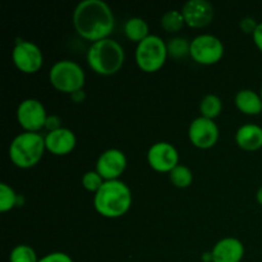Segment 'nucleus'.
<instances>
[{
	"label": "nucleus",
	"mask_w": 262,
	"mask_h": 262,
	"mask_svg": "<svg viewBox=\"0 0 262 262\" xmlns=\"http://www.w3.org/2000/svg\"><path fill=\"white\" fill-rule=\"evenodd\" d=\"M46 151L45 137L40 133L23 132L13 138L9 159L17 168L30 169L37 165Z\"/></svg>",
	"instance_id": "obj_4"
},
{
	"label": "nucleus",
	"mask_w": 262,
	"mask_h": 262,
	"mask_svg": "<svg viewBox=\"0 0 262 262\" xmlns=\"http://www.w3.org/2000/svg\"><path fill=\"white\" fill-rule=\"evenodd\" d=\"M147 163L158 173H170L179 165V154L174 145L169 142H156L148 148Z\"/></svg>",
	"instance_id": "obj_11"
},
{
	"label": "nucleus",
	"mask_w": 262,
	"mask_h": 262,
	"mask_svg": "<svg viewBox=\"0 0 262 262\" xmlns=\"http://www.w3.org/2000/svg\"><path fill=\"white\" fill-rule=\"evenodd\" d=\"M168 45V53L169 56L174 59H182L184 56L189 55V50H191V42H188L187 38L183 37H174L166 42Z\"/></svg>",
	"instance_id": "obj_24"
},
{
	"label": "nucleus",
	"mask_w": 262,
	"mask_h": 262,
	"mask_svg": "<svg viewBox=\"0 0 262 262\" xmlns=\"http://www.w3.org/2000/svg\"><path fill=\"white\" fill-rule=\"evenodd\" d=\"M12 60L19 72L25 74H35L42 68L43 55L35 42L18 40L12 51Z\"/></svg>",
	"instance_id": "obj_8"
},
{
	"label": "nucleus",
	"mask_w": 262,
	"mask_h": 262,
	"mask_svg": "<svg viewBox=\"0 0 262 262\" xmlns=\"http://www.w3.org/2000/svg\"><path fill=\"white\" fill-rule=\"evenodd\" d=\"M38 262H73V260L66 252H51L41 257Z\"/></svg>",
	"instance_id": "obj_26"
},
{
	"label": "nucleus",
	"mask_w": 262,
	"mask_h": 262,
	"mask_svg": "<svg viewBox=\"0 0 262 262\" xmlns=\"http://www.w3.org/2000/svg\"><path fill=\"white\" fill-rule=\"evenodd\" d=\"M202 261L204 262H212V253H211V251H210V252H205V253H202Z\"/></svg>",
	"instance_id": "obj_31"
},
{
	"label": "nucleus",
	"mask_w": 262,
	"mask_h": 262,
	"mask_svg": "<svg viewBox=\"0 0 262 262\" xmlns=\"http://www.w3.org/2000/svg\"><path fill=\"white\" fill-rule=\"evenodd\" d=\"M148 31H150V28H148L147 22L140 17L129 18L124 25L125 37L136 43H140L141 41L147 38L150 36Z\"/></svg>",
	"instance_id": "obj_18"
},
{
	"label": "nucleus",
	"mask_w": 262,
	"mask_h": 262,
	"mask_svg": "<svg viewBox=\"0 0 262 262\" xmlns=\"http://www.w3.org/2000/svg\"><path fill=\"white\" fill-rule=\"evenodd\" d=\"M256 200H257L258 204L262 206V186L257 189V192H256Z\"/></svg>",
	"instance_id": "obj_32"
},
{
	"label": "nucleus",
	"mask_w": 262,
	"mask_h": 262,
	"mask_svg": "<svg viewBox=\"0 0 262 262\" xmlns=\"http://www.w3.org/2000/svg\"><path fill=\"white\" fill-rule=\"evenodd\" d=\"M235 107L246 115H258L262 113V100L260 94L250 89L241 90L234 97Z\"/></svg>",
	"instance_id": "obj_17"
},
{
	"label": "nucleus",
	"mask_w": 262,
	"mask_h": 262,
	"mask_svg": "<svg viewBox=\"0 0 262 262\" xmlns=\"http://www.w3.org/2000/svg\"><path fill=\"white\" fill-rule=\"evenodd\" d=\"M133 196L129 187L123 181H105L101 188L94 194L96 212L107 219H118L129 211Z\"/></svg>",
	"instance_id": "obj_2"
},
{
	"label": "nucleus",
	"mask_w": 262,
	"mask_h": 262,
	"mask_svg": "<svg viewBox=\"0 0 262 262\" xmlns=\"http://www.w3.org/2000/svg\"><path fill=\"white\" fill-rule=\"evenodd\" d=\"M35 250L28 245H18L10 251L9 262H38Z\"/></svg>",
	"instance_id": "obj_23"
},
{
	"label": "nucleus",
	"mask_w": 262,
	"mask_h": 262,
	"mask_svg": "<svg viewBox=\"0 0 262 262\" xmlns=\"http://www.w3.org/2000/svg\"><path fill=\"white\" fill-rule=\"evenodd\" d=\"M186 25L191 28H204L212 22L214 7L207 0H188L182 7Z\"/></svg>",
	"instance_id": "obj_13"
},
{
	"label": "nucleus",
	"mask_w": 262,
	"mask_h": 262,
	"mask_svg": "<svg viewBox=\"0 0 262 262\" xmlns=\"http://www.w3.org/2000/svg\"><path fill=\"white\" fill-rule=\"evenodd\" d=\"M245 246L239 239L227 237L212 247V262H241L245 257Z\"/></svg>",
	"instance_id": "obj_15"
},
{
	"label": "nucleus",
	"mask_w": 262,
	"mask_h": 262,
	"mask_svg": "<svg viewBox=\"0 0 262 262\" xmlns=\"http://www.w3.org/2000/svg\"><path fill=\"white\" fill-rule=\"evenodd\" d=\"M18 124L25 132L38 133L45 128L48 113L42 102L37 99H26L19 102L17 107Z\"/></svg>",
	"instance_id": "obj_9"
},
{
	"label": "nucleus",
	"mask_w": 262,
	"mask_h": 262,
	"mask_svg": "<svg viewBox=\"0 0 262 262\" xmlns=\"http://www.w3.org/2000/svg\"><path fill=\"white\" fill-rule=\"evenodd\" d=\"M49 81L56 91L72 95L79 90H83L86 74L78 63L64 59L56 61L51 67L49 72Z\"/></svg>",
	"instance_id": "obj_5"
},
{
	"label": "nucleus",
	"mask_w": 262,
	"mask_h": 262,
	"mask_svg": "<svg viewBox=\"0 0 262 262\" xmlns=\"http://www.w3.org/2000/svg\"><path fill=\"white\" fill-rule=\"evenodd\" d=\"M257 26H258V23L256 22L255 18H252V17L242 18V20H241V23H239V27H241V30H242V32L248 33V35H253V32L256 31Z\"/></svg>",
	"instance_id": "obj_27"
},
{
	"label": "nucleus",
	"mask_w": 262,
	"mask_h": 262,
	"mask_svg": "<svg viewBox=\"0 0 262 262\" xmlns=\"http://www.w3.org/2000/svg\"><path fill=\"white\" fill-rule=\"evenodd\" d=\"M61 128V119L58 115H49L48 119H46L45 129L48 132H54V130Z\"/></svg>",
	"instance_id": "obj_28"
},
{
	"label": "nucleus",
	"mask_w": 262,
	"mask_h": 262,
	"mask_svg": "<svg viewBox=\"0 0 262 262\" xmlns=\"http://www.w3.org/2000/svg\"><path fill=\"white\" fill-rule=\"evenodd\" d=\"M72 22L76 32L92 43L109 38L115 27L114 13L102 0H83L79 3L73 12Z\"/></svg>",
	"instance_id": "obj_1"
},
{
	"label": "nucleus",
	"mask_w": 262,
	"mask_h": 262,
	"mask_svg": "<svg viewBox=\"0 0 262 262\" xmlns=\"http://www.w3.org/2000/svg\"><path fill=\"white\" fill-rule=\"evenodd\" d=\"M127 156L122 150L109 148L99 156L95 170L104 181H118L127 169Z\"/></svg>",
	"instance_id": "obj_12"
},
{
	"label": "nucleus",
	"mask_w": 262,
	"mask_h": 262,
	"mask_svg": "<svg viewBox=\"0 0 262 262\" xmlns=\"http://www.w3.org/2000/svg\"><path fill=\"white\" fill-rule=\"evenodd\" d=\"M135 56L141 71L145 73H155L163 68L168 59V45L160 36L150 35L137 43Z\"/></svg>",
	"instance_id": "obj_6"
},
{
	"label": "nucleus",
	"mask_w": 262,
	"mask_h": 262,
	"mask_svg": "<svg viewBox=\"0 0 262 262\" xmlns=\"http://www.w3.org/2000/svg\"><path fill=\"white\" fill-rule=\"evenodd\" d=\"M19 204V196L7 183H0V211L8 212Z\"/></svg>",
	"instance_id": "obj_22"
},
{
	"label": "nucleus",
	"mask_w": 262,
	"mask_h": 262,
	"mask_svg": "<svg viewBox=\"0 0 262 262\" xmlns=\"http://www.w3.org/2000/svg\"><path fill=\"white\" fill-rule=\"evenodd\" d=\"M169 178L177 188H188L193 182V173L188 166L179 164L169 173Z\"/></svg>",
	"instance_id": "obj_21"
},
{
	"label": "nucleus",
	"mask_w": 262,
	"mask_h": 262,
	"mask_svg": "<svg viewBox=\"0 0 262 262\" xmlns=\"http://www.w3.org/2000/svg\"><path fill=\"white\" fill-rule=\"evenodd\" d=\"M235 142L245 151H257L262 147V127L257 124H245L238 128Z\"/></svg>",
	"instance_id": "obj_16"
},
{
	"label": "nucleus",
	"mask_w": 262,
	"mask_h": 262,
	"mask_svg": "<svg viewBox=\"0 0 262 262\" xmlns=\"http://www.w3.org/2000/svg\"><path fill=\"white\" fill-rule=\"evenodd\" d=\"M260 96H261V100H262V86H261V91H260Z\"/></svg>",
	"instance_id": "obj_33"
},
{
	"label": "nucleus",
	"mask_w": 262,
	"mask_h": 262,
	"mask_svg": "<svg viewBox=\"0 0 262 262\" xmlns=\"http://www.w3.org/2000/svg\"><path fill=\"white\" fill-rule=\"evenodd\" d=\"M224 53V43L214 35H199L191 41L189 56L200 66H214L219 63Z\"/></svg>",
	"instance_id": "obj_7"
},
{
	"label": "nucleus",
	"mask_w": 262,
	"mask_h": 262,
	"mask_svg": "<svg viewBox=\"0 0 262 262\" xmlns=\"http://www.w3.org/2000/svg\"><path fill=\"white\" fill-rule=\"evenodd\" d=\"M71 99L72 101L76 102V104H81V102H83L84 100H86V92H84L83 90H79V91L71 95Z\"/></svg>",
	"instance_id": "obj_30"
},
{
	"label": "nucleus",
	"mask_w": 262,
	"mask_h": 262,
	"mask_svg": "<svg viewBox=\"0 0 262 262\" xmlns=\"http://www.w3.org/2000/svg\"><path fill=\"white\" fill-rule=\"evenodd\" d=\"M124 49L113 38H104L91 43L87 51V64L99 76H113L124 64Z\"/></svg>",
	"instance_id": "obj_3"
},
{
	"label": "nucleus",
	"mask_w": 262,
	"mask_h": 262,
	"mask_svg": "<svg viewBox=\"0 0 262 262\" xmlns=\"http://www.w3.org/2000/svg\"><path fill=\"white\" fill-rule=\"evenodd\" d=\"M252 38H253V42H255L256 48H257L258 50L262 53V22L258 23L257 28H256V31L253 32Z\"/></svg>",
	"instance_id": "obj_29"
},
{
	"label": "nucleus",
	"mask_w": 262,
	"mask_h": 262,
	"mask_svg": "<svg viewBox=\"0 0 262 262\" xmlns=\"http://www.w3.org/2000/svg\"><path fill=\"white\" fill-rule=\"evenodd\" d=\"M186 25L182 10H168L165 14L161 17V27L164 31L169 33L179 32Z\"/></svg>",
	"instance_id": "obj_20"
},
{
	"label": "nucleus",
	"mask_w": 262,
	"mask_h": 262,
	"mask_svg": "<svg viewBox=\"0 0 262 262\" xmlns=\"http://www.w3.org/2000/svg\"><path fill=\"white\" fill-rule=\"evenodd\" d=\"M104 179L96 170H89L82 177V186L86 191L96 193L104 184Z\"/></svg>",
	"instance_id": "obj_25"
},
{
	"label": "nucleus",
	"mask_w": 262,
	"mask_h": 262,
	"mask_svg": "<svg viewBox=\"0 0 262 262\" xmlns=\"http://www.w3.org/2000/svg\"><path fill=\"white\" fill-rule=\"evenodd\" d=\"M77 137L73 130L61 127L54 132H48L45 136L46 151L55 156L69 155L76 148Z\"/></svg>",
	"instance_id": "obj_14"
},
{
	"label": "nucleus",
	"mask_w": 262,
	"mask_h": 262,
	"mask_svg": "<svg viewBox=\"0 0 262 262\" xmlns=\"http://www.w3.org/2000/svg\"><path fill=\"white\" fill-rule=\"evenodd\" d=\"M219 127L215 120L199 117L189 124L188 138L192 145L200 150H209L214 147L219 140Z\"/></svg>",
	"instance_id": "obj_10"
},
{
	"label": "nucleus",
	"mask_w": 262,
	"mask_h": 262,
	"mask_svg": "<svg viewBox=\"0 0 262 262\" xmlns=\"http://www.w3.org/2000/svg\"><path fill=\"white\" fill-rule=\"evenodd\" d=\"M223 112V101L219 96L214 94H209L200 102V113L201 117L207 119H216Z\"/></svg>",
	"instance_id": "obj_19"
}]
</instances>
